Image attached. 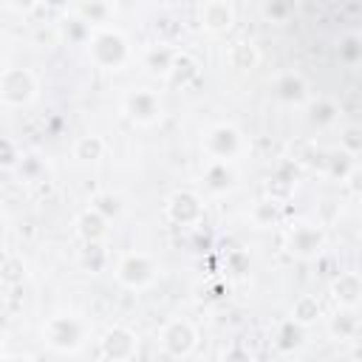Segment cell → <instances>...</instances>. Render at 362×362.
<instances>
[{
    "instance_id": "6",
    "label": "cell",
    "mask_w": 362,
    "mask_h": 362,
    "mask_svg": "<svg viewBox=\"0 0 362 362\" xmlns=\"http://www.w3.org/2000/svg\"><path fill=\"white\" fill-rule=\"evenodd\" d=\"M124 107H127V113H130L133 119H139V122H153V119L161 113V105H158L156 93H150V90H136V93H130V96L124 99Z\"/></svg>"
},
{
    "instance_id": "9",
    "label": "cell",
    "mask_w": 362,
    "mask_h": 362,
    "mask_svg": "<svg viewBox=\"0 0 362 362\" xmlns=\"http://www.w3.org/2000/svg\"><path fill=\"white\" fill-rule=\"evenodd\" d=\"M76 226H79V235L88 240V243H93L102 232H105V218L96 212V209H90V212H85V215H79V221H76Z\"/></svg>"
},
{
    "instance_id": "11",
    "label": "cell",
    "mask_w": 362,
    "mask_h": 362,
    "mask_svg": "<svg viewBox=\"0 0 362 362\" xmlns=\"http://www.w3.org/2000/svg\"><path fill=\"white\" fill-rule=\"evenodd\" d=\"M277 93H280L283 99L300 102V99L305 96V85H303V79H300V76L286 74V76H280V79H277Z\"/></svg>"
},
{
    "instance_id": "16",
    "label": "cell",
    "mask_w": 362,
    "mask_h": 362,
    "mask_svg": "<svg viewBox=\"0 0 362 362\" xmlns=\"http://www.w3.org/2000/svg\"><path fill=\"white\" fill-rule=\"evenodd\" d=\"M3 362H31V359H25V356H6Z\"/></svg>"
},
{
    "instance_id": "15",
    "label": "cell",
    "mask_w": 362,
    "mask_h": 362,
    "mask_svg": "<svg viewBox=\"0 0 362 362\" xmlns=\"http://www.w3.org/2000/svg\"><path fill=\"white\" fill-rule=\"evenodd\" d=\"M342 144L348 147V150H362V127L359 124H351V127H345V133H342Z\"/></svg>"
},
{
    "instance_id": "12",
    "label": "cell",
    "mask_w": 362,
    "mask_h": 362,
    "mask_svg": "<svg viewBox=\"0 0 362 362\" xmlns=\"http://www.w3.org/2000/svg\"><path fill=\"white\" fill-rule=\"evenodd\" d=\"M76 158H82V161H93V158H99L102 153H105V144H102V139L99 136H85V139H79L76 141Z\"/></svg>"
},
{
    "instance_id": "14",
    "label": "cell",
    "mask_w": 362,
    "mask_h": 362,
    "mask_svg": "<svg viewBox=\"0 0 362 362\" xmlns=\"http://www.w3.org/2000/svg\"><path fill=\"white\" fill-rule=\"evenodd\" d=\"M317 314H320V305H317L311 297H303V300L294 305V320H300V322H311Z\"/></svg>"
},
{
    "instance_id": "3",
    "label": "cell",
    "mask_w": 362,
    "mask_h": 362,
    "mask_svg": "<svg viewBox=\"0 0 362 362\" xmlns=\"http://www.w3.org/2000/svg\"><path fill=\"white\" fill-rule=\"evenodd\" d=\"M153 277H156V266H153L150 257L141 255V252L127 255V257L119 263V280H122L124 286L141 288V286H147Z\"/></svg>"
},
{
    "instance_id": "7",
    "label": "cell",
    "mask_w": 362,
    "mask_h": 362,
    "mask_svg": "<svg viewBox=\"0 0 362 362\" xmlns=\"http://www.w3.org/2000/svg\"><path fill=\"white\" fill-rule=\"evenodd\" d=\"M238 144H240L238 130H235V127H226V124L215 127V130L209 133V139H206V147H209V153H212L218 161L229 158V156L238 150Z\"/></svg>"
},
{
    "instance_id": "2",
    "label": "cell",
    "mask_w": 362,
    "mask_h": 362,
    "mask_svg": "<svg viewBox=\"0 0 362 362\" xmlns=\"http://www.w3.org/2000/svg\"><path fill=\"white\" fill-rule=\"evenodd\" d=\"M37 85H34V76L23 68H8L3 71V79H0V93H3V102L8 105H23L34 96Z\"/></svg>"
},
{
    "instance_id": "4",
    "label": "cell",
    "mask_w": 362,
    "mask_h": 362,
    "mask_svg": "<svg viewBox=\"0 0 362 362\" xmlns=\"http://www.w3.org/2000/svg\"><path fill=\"white\" fill-rule=\"evenodd\" d=\"M90 54L99 65H119L124 59V40L113 31H105L99 37H93L90 42Z\"/></svg>"
},
{
    "instance_id": "8",
    "label": "cell",
    "mask_w": 362,
    "mask_h": 362,
    "mask_svg": "<svg viewBox=\"0 0 362 362\" xmlns=\"http://www.w3.org/2000/svg\"><path fill=\"white\" fill-rule=\"evenodd\" d=\"M133 345H136V342H133V334L124 331V328H110V331L105 334V339H102L105 354L113 356V359H124V356H130Z\"/></svg>"
},
{
    "instance_id": "1",
    "label": "cell",
    "mask_w": 362,
    "mask_h": 362,
    "mask_svg": "<svg viewBox=\"0 0 362 362\" xmlns=\"http://www.w3.org/2000/svg\"><path fill=\"white\" fill-rule=\"evenodd\" d=\"M45 339L57 351H74L82 345V322L74 317H51L45 325Z\"/></svg>"
},
{
    "instance_id": "10",
    "label": "cell",
    "mask_w": 362,
    "mask_h": 362,
    "mask_svg": "<svg viewBox=\"0 0 362 362\" xmlns=\"http://www.w3.org/2000/svg\"><path fill=\"white\" fill-rule=\"evenodd\" d=\"M334 291H337V300H339V303L351 305V303L362 294V283H359V277H354V274H342V277L334 283Z\"/></svg>"
},
{
    "instance_id": "5",
    "label": "cell",
    "mask_w": 362,
    "mask_h": 362,
    "mask_svg": "<svg viewBox=\"0 0 362 362\" xmlns=\"http://www.w3.org/2000/svg\"><path fill=\"white\" fill-rule=\"evenodd\" d=\"M161 345L170 351V354H175V356H181V354H187L192 345H195V331H192V325L189 322H170L167 328H164V334H161Z\"/></svg>"
},
{
    "instance_id": "13",
    "label": "cell",
    "mask_w": 362,
    "mask_h": 362,
    "mask_svg": "<svg viewBox=\"0 0 362 362\" xmlns=\"http://www.w3.org/2000/svg\"><path fill=\"white\" fill-rule=\"evenodd\" d=\"M204 14H206V25H209V28H223V25H229V20H232V8L223 6V3L206 6Z\"/></svg>"
}]
</instances>
